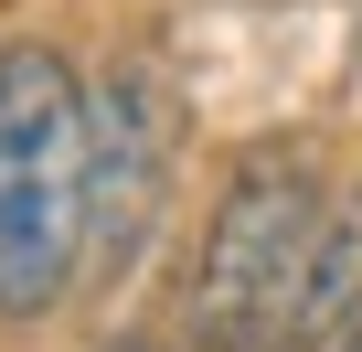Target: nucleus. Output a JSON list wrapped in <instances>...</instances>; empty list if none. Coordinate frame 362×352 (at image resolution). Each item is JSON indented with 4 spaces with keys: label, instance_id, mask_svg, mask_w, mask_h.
I'll list each match as a JSON object with an SVG mask.
<instances>
[{
    "label": "nucleus",
    "instance_id": "f03ea898",
    "mask_svg": "<svg viewBox=\"0 0 362 352\" xmlns=\"http://www.w3.org/2000/svg\"><path fill=\"white\" fill-rule=\"evenodd\" d=\"M320 225H330L320 171L298 149H245L235 182L214 193V225H203V267H192V299H181V352H288Z\"/></svg>",
    "mask_w": 362,
    "mask_h": 352
},
{
    "label": "nucleus",
    "instance_id": "7ed1b4c3",
    "mask_svg": "<svg viewBox=\"0 0 362 352\" xmlns=\"http://www.w3.org/2000/svg\"><path fill=\"white\" fill-rule=\"evenodd\" d=\"M181 193V96L160 64H107L86 86V246L96 278L139 267Z\"/></svg>",
    "mask_w": 362,
    "mask_h": 352
},
{
    "label": "nucleus",
    "instance_id": "f257e3e1",
    "mask_svg": "<svg viewBox=\"0 0 362 352\" xmlns=\"http://www.w3.org/2000/svg\"><path fill=\"white\" fill-rule=\"evenodd\" d=\"M96 267L86 246V86L64 54L11 43L0 54V320H54L75 278Z\"/></svg>",
    "mask_w": 362,
    "mask_h": 352
},
{
    "label": "nucleus",
    "instance_id": "20e7f679",
    "mask_svg": "<svg viewBox=\"0 0 362 352\" xmlns=\"http://www.w3.org/2000/svg\"><path fill=\"white\" fill-rule=\"evenodd\" d=\"M330 352H362V299H351V320L330 331Z\"/></svg>",
    "mask_w": 362,
    "mask_h": 352
},
{
    "label": "nucleus",
    "instance_id": "39448f33",
    "mask_svg": "<svg viewBox=\"0 0 362 352\" xmlns=\"http://www.w3.org/2000/svg\"><path fill=\"white\" fill-rule=\"evenodd\" d=\"M96 352H170V341H149V331H117V341H96Z\"/></svg>",
    "mask_w": 362,
    "mask_h": 352
}]
</instances>
